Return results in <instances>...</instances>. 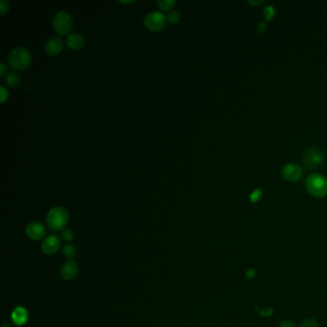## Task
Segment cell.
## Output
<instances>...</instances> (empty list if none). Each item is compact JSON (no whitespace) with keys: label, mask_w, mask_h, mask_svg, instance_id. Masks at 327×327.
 Listing matches in <instances>:
<instances>
[{"label":"cell","mask_w":327,"mask_h":327,"mask_svg":"<svg viewBox=\"0 0 327 327\" xmlns=\"http://www.w3.org/2000/svg\"><path fill=\"white\" fill-rule=\"evenodd\" d=\"M261 191L258 189V190H255V192L253 193V194L251 195V200L253 201V202H256V201H258L259 199H260V197H261Z\"/></svg>","instance_id":"cell-25"},{"label":"cell","mask_w":327,"mask_h":327,"mask_svg":"<svg viewBox=\"0 0 327 327\" xmlns=\"http://www.w3.org/2000/svg\"><path fill=\"white\" fill-rule=\"evenodd\" d=\"M7 65L4 61H0V76L1 77H5L6 73H7Z\"/></svg>","instance_id":"cell-24"},{"label":"cell","mask_w":327,"mask_h":327,"mask_svg":"<svg viewBox=\"0 0 327 327\" xmlns=\"http://www.w3.org/2000/svg\"><path fill=\"white\" fill-rule=\"evenodd\" d=\"M1 327H12L10 324H8L7 322H4L2 325H1Z\"/></svg>","instance_id":"cell-28"},{"label":"cell","mask_w":327,"mask_h":327,"mask_svg":"<svg viewBox=\"0 0 327 327\" xmlns=\"http://www.w3.org/2000/svg\"><path fill=\"white\" fill-rule=\"evenodd\" d=\"M167 23L166 15L159 11H152L148 12L144 17V25L146 27L154 32H158L162 30Z\"/></svg>","instance_id":"cell-5"},{"label":"cell","mask_w":327,"mask_h":327,"mask_svg":"<svg viewBox=\"0 0 327 327\" xmlns=\"http://www.w3.org/2000/svg\"><path fill=\"white\" fill-rule=\"evenodd\" d=\"M32 61V56L28 49L22 46H16L12 48L8 57V62L13 69L25 70Z\"/></svg>","instance_id":"cell-2"},{"label":"cell","mask_w":327,"mask_h":327,"mask_svg":"<svg viewBox=\"0 0 327 327\" xmlns=\"http://www.w3.org/2000/svg\"><path fill=\"white\" fill-rule=\"evenodd\" d=\"M307 191L317 198H323L327 195V180L320 174H312L306 180Z\"/></svg>","instance_id":"cell-3"},{"label":"cell","mask_w":327,"mask_h":327,"mask_svg":"<svg viewBox=\"0 0 327 327\" xmlns=\"http://www.w3.org/2000/svg\"><path fill=\"white\" fill-rule=\"evenodd\" d=\"M157 4L160 10L169 11L175 6L176 1L175 0H158Z\"/></svg>","instance_id":"cell-16"},{"label":"cell","mask_w":327,"mask_h":327,"mask_svg":"<svg viewBox=\"0 0 327 327\" xmlns=\"http://www.w3.org/2000/svg\"><path fill=\"white\" fill-rule=\"evenodd\" d=\"M119 2L123 3V4H131V3H133L135 1L134 0H127V1H125V0H119Z\"/></svg>","instance_id":"cell-27"},{"label":"cell","mask_w":327,"mask_h":327,"mask_svg":"<svg viewBox=\"0 0 327 327\" xmlns=\"http://www.w3.org/2000/svg\"><path fill=\"white\" fill-rule=\"evenodd\" d=\"M69 219L67 210L61 206L51 208L46 215V225L50 230H62L65 229Z\"/></svg>","instance_id":"cell-1"},{"label":"cell","mask_w":327,"mask_h":327,"mask_svg":"<svg viewBox=\"0 0 327 327\" xmlns=\"http://www.w3.org/2000/svg\"><path fill=\"white\" fill-rule=\"evenodd\" d=\"M85 37L79 33H70L66 37V44L72 50H80L85 46Z\"/></svg>","instance_id":"cell-13"},{"label":"cell","mask_w":327,"mask_h":327,"mask_svg":"<svg viewBox=\"0 0 327 327\" xmlns=\"http://www.w3.org/2000/svg\"><path fill=\"white\" fill-rule=\"evenodd\" d=\"M63 48V41L60 36H52L44 43V51L49 56L59 54Z\"/></svg>","instance_id":"cell-9"},{"label":"cell","mask_w":327,"mask_h":327,"mask_svg":"<svg viewBox=\"0 0 327 327\" xmlns=\"http://www.w3.org/2000/svg\"><path fill=\"white\" fill-rule=\"evenodd\" d=\"M303 174V169L300 165L295 164V163H290L285 165L282 170H281V175L284 179L288 181H297L302 177Z\"/></svg>","instance_id":"cell-11"},{"label":"cell","mask_w":327,"mask_h":327,"mask_svg":"<svg viewBox=\"0 0 327 327\" xmlns=\"http://www.w3.org/2000/svg\"><path fill=\"white\" fill-rule=\"evenodd\" d=\"M79 267L73 260H67L60 268V275L64 280H72L78 275Z\"/></svg>","instance_id":"cell-10"},{"label":"cell","mask_w":327,"mask_h":327,"mask_svg":"<svg viewBox=\"0 0 327 327\" xmlns=\"http://www.w3.org/2000/svg\"><path fill=\"white\" fill-rule=\"evenodd\" d=\"M324 156L322 152L317 148H309L303 154V161L307 168H316L322 164Z\"/></svg>","instance_id":"cell-6"},{"label":"cell","mask_w":327,"mask_h":327,"mask_svg":"<svg viewBox=\"0 0 327 327\" xmlns=\"http://www.w3.org/2000/svg\"><path fill=\"white\" fill-rule=\"evenodd\" d=\"M279 327H297L295 323L292 322L290 320H284L283 322L280 323Z\"/></svg>","instance_id":"cell-23"},{"label":"cell","mask_w":327,"mask_h":327,"mask_svg":"<svg viewBox=\"0 0 327 327\" xmlns=\"http://www.w3.org/2000/svg\"><path fill=\"white\" fill-rule=\"evenodd\" d=\"M264 13H265V16H266L267 19L268 20H271L274 17V15H275V9H274V7H272V6L266 7L265 10H264Z\"/></svg>","instance_id":"cell-22"},{"label":"cell","mask_w":327,"mask_h":327,"mask_svg":"<svg viewBox=\"0 0 327 327\" xmlns=\"http://www.w3.org/2000/svg\"><path fill=\"white\" fill-rule=\"evenodd\" d=\"M61 239L65 242L69 243L74 239V232L70 229H64L61 230Z\"/></svg>","instance_id":"cell-18"},{"label":"cell","mask_w":327,"mask_h":327,"mask_svg":"<svg viewBox=\"0 0 327 327\" xmlns=\"http://www.w3.org/2000/svg\"><path fill=\"white\" fill-rule=\"evenodd\" d=\"M265 28H266V25H265V23H263V22H261V23L259 24V26H258V30H259L260 32H262Z\"/></svg>","instance_id":"cell-26"},{"label":"cell","mask_w":327,"mask_h":327,"mask_svg":"<svg viewBox=\"0 0 327 327\" xmlns=\"http://www.w3.org/2000/svg\"><path fill=\"white\" fill-rule=\"evenodd\" d=\"M25 232H26V235L30 239H32L34 241H38L45 236L46 229H45L44 225H42L40 222L34 221L27 225Z\"/></svg>","instance_id":"cell-8"},{"label":"cell","mask_w":327,"mask_h":327,"mask_svg":"<svg viewBox=\"0 0 327 327\" xmlns=\"http://www.w3.org/2000/svg\"><path fill=\"white\" fill-rule=\"evenodd\" d=\"M263 1H249V3H251V4H260Z\"/></svg>","instance_id":"cell-29"},{"label":"cell","mask_w":327,"mask_h":327,"mask_svg":"<svg viewBox=\"0 0 327 327\" xmlns=\"http://www.w3.org/2000/svg\"><path fill=\"white\" fill-rule=\"evenodd\" d=\"M12 323L17 327H22L28 321V312L22 306H17L12 312Z\"/></svg>","instance_id":"cell-12"},{"label":"cell","mask_w":327,"mask_h":327,"mask_svg":"<svg viewBox=\"0 0 327 327\" xmlns=\"http://www.w3.org/2000/svg\"><path fill=\"white\" fill-rule=\"evenodd\" d=\"M76 254H77L76 248L72 244H66L62 248V255H64V257L67 258L68 260H72L73 257L76 255Z\"/></svg>","instance_id":"cell-15"},{"label":"cell","mask_w":327,"mask_h":327,"mask_svg":"<svg viewBox=\"0 0 327 327\" xmlns=\"http://www.w3.org/2000/svg\"><path fill=\"white\" fill-rule=\"evenodd\" d=\"M300 327H319V325L315 319H306L303 321Z\"/></svg>","instance_id":"cell-20"},{"label":"cell","mask_w":327,"mask_h":327,"mask_svg":"<svg viewBox=\"0 0 327 327\" xmlns=\"http://www.w3.org/2000/svg\"><path fill=\"white\" fill-rule=\"evenodd\" d=\"M166 18H167V21L171 24H177L180 22L182 15L178 11H170L168 14L166 15Z\"/></svg>","instance_id":"cell-17"},{"label":"cell","mask_w":327,"mask_h":327,"mask_svg":"<svg viewBox=\"0 0 327 327\" xmlns=\"http://www.w3.org/2000/svg\"><path fill=\"white\" fill-rule=\"evenodd\" d=\"M5 82L10 86H16L20 83V76L15 71L8 72L5 75Z\"/></svg>","instance_id":"cell-14"},{"label":"cell","mask_w":327,"mask_h":327,"mask_svg":"<svg viewBox=\"0 0 327 327\" xmlns=\"http://www.w3.org/2000/svg\"><path fill=\"white\" fill-rule=\"evenodd\" d=\"M0 94H1V103H5V101L9 97V91L7 90V88L3 85H1L0 87Z\"/></svg>","instance_id":"cell-21"},{"label":"cell","mask_w":327,"mask_h":327,"mask_svg":"<svg viewBox=\"0 0 327 327\" xmlns=\"http://www.w3.org/2000/svg\"><path fill=\"white\" fill-rule=\"evenodd\" d=\"M10 3L7 0H1L0 1V15L3 16L6 12L9 11Z\"/></svg>","instance_id":"cell-19"},{"label":"cell","mask_w":327,"mask_h":327,"mask_svg":"<svg viewBox=\"0 0 327 327\" xmlns=\"http://www.w3.org/2000/svg\"><path fill=\"white\" fill-rule=\"evenodd\" d=\"M52 25L57 34L61 36L67 35L72 29L71 15L65 11H60L54 15Z\"/></svg>","instance_id":"cell-4"},{"label":"cell","mask_w":327,"mask_h":327,"mask_svg":"<svg viewBox=\"0 0 327 327\" xmlns=\"http://www.w3.org/2000/svg\"><path fill=\"white\" fill-rule=\"evenodd\" d=\"M61 247V239L56 234H50L41 243V252L46 255L56 254Z\"/></svg>","instance_id":"cell-7"}]
</instances>
